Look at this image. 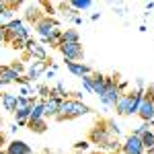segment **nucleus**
I'll use <instances>...</instances> for the list:
<instances>
[{
    "label": "nucleus",
    "instance_id": "28",
    "mask_svg": "<svg viewBox=\"0 0 154 154\" xmlns=\"http://www.w3.org/2000/svg\"><path fill=\"white\" fill-rule=\"evenodd\" d=\"M105 125H107V130H109V134H111L113 138H117L119 134H121V128H119L113 119H105Z\"/></svg>",
    "mask_w": 154,
    "mask_h": 154
},
{
    "label": "nucleus",
    "instance_id": "31",
    "mask_svg": "<svg viewBox=\"0 0 154 154\" xmlns=\"http://www.w3.org/2000/svg\"><path fill=\"white\" fill-rule=\"evenodd\" d=\"M146 131H150V123H142V125H138L131 134H134V136H138V138H142Z\"/></svg>",
    "mask_w": 154,
    "mask_h": 154
},
{
    "label": "nucleus",
    "instance_id": "29",
    "mask_svg": "<svg viewBox=\"0 0 154 154\" xmlns=\"http://www.w3.org/2000/svg\"><path fill=\"white\" fill-rule=\"evenodd\" d=\"M41 8H43V12H45V17H54L56 14V4H51V2H41Z\"/></svg>",
    "mask_w": 154,
    "mask_h": 154
},
{
    "label": "nucleus",
    "instance_id": "36",
    "mask_svg": "<svg viewBox=\"0 0 154 154\" xmlns=\"http://www.w3.org/2000/svg\"><path fill=\"white\" fill-rule=\"evenodd\" d=\"M125 88H128V82H125V80H117V91L121 93V95H123Z\"/></svg>",
    "mask_w": 154,
    "mask_h": 154
},
{
    "label": "nucleus",
    "instance_id": "27",
    "mask_svg": "<svg viewBox=\"0 0 154 154\" xmlns=\"http://www.w3.org/2000/svg\"><path fill=\"white\" fill-rule=\"evenodd\" d=\"M140 140H142L144 150H150V148H154V131H146Z\"/></svg>",
    "mask_w": 154,
    "mask_h": 154
},
{
    "label": "nucleus",
    "instance_id": "12",
    "mask_svg": "<svg viewBox=\"0 0 154 154\" xmlns=\"http://www.w3.org/2000/svg\"><path fill=\"white\" fill-rule=\"evenodd\" d=\"M88 80H91V88H93V95H103L105 93V86H107V78L105 74H101V72H93L91 76H88Z\"/></svg>",
    "mask_w": 154,
    "mask_h": 154
},
{
    "label": "nucleus",
    "instance_id": "23",
    "mask_svg": "<svg viewBox=\"0 0 154 154\" xmlns=\"http://www.w3.org/2000/svg\"><path fill=\"white\" fill-rule=\"evenodd\" d=\"M27 128L33 131V134H43V131L48 130V123H45V119H37V121H29Z\"/></svg>",
    "mask_w": 154,
    "mask_h": 154
},
{
    "label": "nucleus",
    "instance_id": "5",
    "mask_svg": "<svg viewBox=\"0 0 154 154\" xmlns=\"http://www.w3.org/2000/svg\"><path fill=\"white\" fill-rule=\"evenodd\" d=\"M109 138H113V136L109 134L105 121H97V125L91 130V134H88V142H91V144H97V146H101V148L107 144V140H109Z\"/></svg>",
    "mask_w": 154,
    "mask_h": 154
},
{
    "label": "nucleus",
    "instance_id": "42",
    "mask_svg": "<svg viewBox=\"0 0 154 154\" xmlns=\"http://www.w3.org/2000/svg\"><path fill=\"white\" fill-rule=\"evenodd\" d=\"M0 154H6V152H4V150H2V148H0Z\"/></svg>",
    "mask_w": 154,
    "mask_h": 154
},
{
    "label": "nucleus",
    "instance_id": "37",
    "mask_svg": "<svg viewBox=\"0 0 154 154\" xmlns=\"http://www.w3.org/2000/svg\"><path fill=\"white\" fill-rule=\"evenodd\" d=\"M136 86H138L140 91H146V82H144V78H136Z\"/></svg>",
    "mask_w": 154,
    "mask_h": 154
},
{
    "label": "nucleus",
    "instance_id": "25",
    "mask_svg": "<svg viewBox=\"0 0 154 154\" xmlns=\"http://www.w3.org/2000/svg\"><path fill=\"white\" fill-rule=\"evenodd\" d=\"M70 6H72V8H74L76 12H80V11H88V8L93 6V0H72Z\"/></svg>",
    "mask_w": 154,
    "mask_h": 154
},
{
    "label": "nucleus",
    "instance_id": "24",
    "mask_svg": "<svg viewBox=\"0 0 154 154\" xmlns=\"http://www.w3.org/2000/svg\"><path fill=\"white\" fill-rule=\"evenodd\" d=\"M125 111H128V93H123L119 97V101L115 103V113L117 115H125Z\"/></svg>",
    "mask_w": 154,
    "mask_h": 154
},
{
    "label": "nucleus",
    "instance_id": "18",
    "mask_svg": "<svg viewBox=\"0 0 154 154\" xmlns=\"http://www.w3.org/2000/svg\"><path fill=\"white\" fill-rule=\"evenodd\" d=\"M76 41H80V35H78L76 29H64V31H62L60 43H76Z\"/></svg>",
    "mask_w": 154,
    "mask_h": 154
},
{
    "label": "nucleus",
    "instance_id": "14",
    "mask_svg": "<svg viewBox=\"0 0 154 154\" xmlns=\"http://www.w3.org/2000/svg\"><path fill=\"white\" fill-rule=\"evenodd\" d=\"M66 68H68L70 74L78 76V78H82V76H91V74H93L91 66H86V64H82V62H68V60H66Z\"/></svg>",
    "mask_w": 154,
    "mask_h": 154
},
{
    "label": "nucleus",
    "instance_id": "34",
    "mask_svg": "<svg viewBox=\"0 0 154 154\" xmlns=\"http://www.w3.org/2000/svg\"><path fill=\"white\" fill-rule=\"evenodd\" d=\"M82 86L86 93H93V88H91V80H88V76H82Z\"/></svg>",
    "mask_w": 154,
    "mask_h": 154
},
{
    "label": "nucleus",
    "instance_id": "4",
    "mask_svg": "<svg viewBox=\"0 0 154 154\" xmlns=\"http://www.w3.org/2000/svg\"><path fill=\"white\" fill-rule=\"evenodd\" d=\"M58 49L64 56V60H68V62H80L84 58V49L80 41H76V43H60Z\"/></svg>",
    "mask_w": 154,
    "mask_h": 154
},
{
    "label": "nucleus",
    "instance_id": "10",
    "mask_svg": "<svg viewBox=\"0 0 154 154\" xmlns=\"http://www.w3.org/2000/svg\"><path fill=\"white\" fill-rule=\"evenodd\" d=\"M142 97H144V91H140V88H134V91L128 93V111H125V115H136L138 113Z\"/></svg>",
    "mask_w": 154,
    "mask_h": 154
},
{
    "label": "nucleus",
    "instance_id": "41",
    "mask_svg": "<svg viewBox=\"0 0 154 154\" xmlns=\"http://www.w3.org/2000/svg\"><path fill=\"white\" fill-rule=\"evenodd\" d=\"M2 144H4V134L0 131V146H2Z\"/></svg>",
    "mask_w": 154,
    "mask_h": 154
},
{
    "label": "nucleus",
    "instance_id": "30",
    "mask_svg": "<svg viewBox=\"0 0 154 154\" xmlns=\"http://www.w3.org/2000/svg\"><path fill=\"white\" fill-rule=\"evenodd\" d=\"M8 68H11L12 72H17L19 76H23V72H25V66H23V62H21V60H14V62H12Z\"/></svg>",
    "mask_w": 154,
    "mask_h": 154
},
{
    "label": "nucleus",
    "instance_id": "6",
    "mask_svg": "<svg viewBox=\"0 0 154 154\" xmlns=\"http://www.w3.org/2000/svg\"><path fill=\"white\" fill-rule=\"evenodd\" d=\"M56 29H60V23L54 19V17H43V19L35 25V31H37V35L41 37V41H45Z\"/></svg>",
    "mask_w": 154,
    "mask_h": 154
},
{
    "label": "nucleus",
    "instance_id": "2",
    "mask_svg": "<svg viewBox=\"0 0 154 154\" xmlns=\"http://www.w3.org/2000/svg\"><path fill=\"white\" fill-rule=\"evenodd\" d=\"M136 115L142 119L144 123H152V119H154V86L152 84L146 86L142 103L138 107V113H136Z\"/></svg>",
    "mask_w": 154,
    "mask_h": 154
},
{
    "label": "nucleus",
    "instance_id": "21",
    "mask_svg": "<svg viewBox=\"0 0 154 154\" xmlns=\"http://www.w3.org/2000/svg\"><path fill=\"white\" fill-rule=\"evenodd\" d=\"M2 105L6 111H12L17 109V95H8V93H2Z\"/></svg>",
    "mask_w": 154,
    "mask_h": 154
},
{
    "label": "nucleus",
    "instance_id": "26",
    "mask_svg": "<svg viewBox=\"0 0 154 154\" xmlns=\"http://www.w3.org/2000/svg\"><path fill=\"white\" fill-rule=\"evenodd\" d=\"M62 31H64V29H56V31H54V33H51L43 43H48L49 48H58V45H60V39H62Z\"/></svg>",
    "mask_w": 154,
    "mask_h": 154
},
{
    "label": "nucleus",
    "instance_id": "7",
    "mask_svg": "<svg viewBox=\"0 0 154 154\" xmlns=\"http://www.w3.org/2000/svg\"><path fill=\"white\" fill-rule=\"evenodd\" d=\"M45 17V12L41 8V2H31L27 8H25V19L23 23H29V25H37L41 19Z\"/></svg>",
    "mask_w": 154,
    "mask_h": 154
},
{
    "label": "nucleus",
    "instance_id": "17",
    "mask_svg": "<svg viewBox=\"0 0 154 154\" xmlns=\"http://www.w3.org/2000/svg\"><path fill=\"white\" fill-rule=\"evenodd\" d=\"M58 12H62V17H66V21H74V17H78V12L70 6V2H58Z\"/></svg>",
    "mask_w": 154,
    "mask_h": 154
},
{
    "label": "nucleus",
    "instance_id": "20",
    "mask_svg": "<svg viewBox=\"0 0 154 154\" xmlns=\"http://www.w3.org/2000/svg\"><path fill=\"white\" fill-rule=\"evenodd\" d=\"M37 119H45V111H43V101H37L33 109H31V115L29 121H37Z\"/></svg>",
    "mask_w": 154,
    "mask_h": 154
},
{
    "label": "nucleus",
    "instance_id": "40",
    "mask_svg": "<svg viewBox=\"0 0 154 154\" xmlns=\"http://www.w3.org/2000/svg\"><path fill=\"white\" fill-rule=\"evenodd\" d=\"M72 23H74V25H80V23H82V17H80V14H78V17H74V21H72Z\"/></svg>",
    "mask_w": 154,
    "mask_h": 154
},
{
    "label": "nucleus",
    "instance_id": "9",
    "mask_svg": "<svg viewBox=\"0 0 154 154\" xmlns=\"http://www.w3.org/2000/svg\"><path fill=\"white\" fill-rule=\"evenodd\" d=\"M25 54L27 56H31V58L35 60H48V51H45V48L43 45H39L35 39H27V43H25Z\"/></svg>",
    "mask_w": 154,
    "mask_h": 154
},
{
    "label": "nucleus",
    "instance_id": "15",
    "mask_svg": "<svg viewBox=\"0 0 154 154\" xmlns=\"http://www.w3.org/2000/svg\"><path fill=\"white\" fill-rule=\"evenodd\" d=\"M60 103H62V101H56V99H45V101H43V111H45V117H56V115H58Z\"/></svg>",
    "mask_w": 154,
    "mask_h": 154
},
{
    "label": "nucleus",
    "instance_id": "39",
    "mask_svg": "<svg viewBox=\"0 0 154 154\" xmlns=\"http://www.w3.org/2000/svg\"><path fill=\"white\" fill-rule=\"evenodd\" d=\"M6 8H8V4H6L4 0H0V14H2V12L6 11Z\"/></svg>",
    "mask_w": 154,
    "mask_h": 154
},
{
    "label": "nucleus",
    "instance_id": "35",
    "mask_svg": "<svg viewBox=\"0 0 154 154\" xmlns=\"http://www.w3.org/2000/svg\"><path fill=\"white\" fill-rule=\"evenodd\" d=\"M56 70H58V66H56V64H51V68H48V70H45V78H54Z\"/></svg>",
    "mask_w": 154,
    "mask_h": 154
},
{
    "label": "nucleus",
    "instance_id": "44",
    "mask_svg": "<svg viewBox=\"0 0 154 154\" xmlns=\"http://www.w3.org/2000/svg\"><path fill=\"white\" fill-rule=\"evenodd\" d=\"M150 125H154V119H152V123H150Z\"/></svg>",
    "mask_w": 154,
    "mask_h": 154
},
{
    "label": "nucleus",
    "instance_id": "3",
    "mask_svg": "<svg viewBox=\"0 0 154 154\" xmlns=\"http://www.w3.org/2000/svg\"><path fill=\"white\" fill-rule=\"evenodd\" d=\"M107 78V86H105V93L99 97L101 103L105 107H115V103L119 101L121 93L117 91V80H119V74H113V76H105Z\"/></svg>",
    "mask_w": 154,
    "mask_h": 154
},
{
    "label": "nucleus",
    "instance_id": "13",
    "mask_svg": "<svg viewBox=\"0 0 154 154\" xmlns=\"http://www.w3.org/2000/svg\"><path fill=\"white\" fill-rule=\"evenodd\" d=\"M4 152L6 154H33V150H31V146L27 142H23V140H12V142L6 144Z\"/></svg>",
    "mask_w": 154,
    "mask_h": 154
},
{
    "label": "nucleus",
    "instance_id": "11",
    "mask_svg": "<svg viewBox=\"0 0 154 154\" xmlns=\"http://www.w3.org/2000/svg\"><path fill=\"white\" fill-rule=\"evenodd\" d=\"M49 62H51V60H35V62L29 66V70H27V78L33 82L41 74H45V70L49 68Z\"/></svg>",
    "mask_w": 154,
    "mask_h": 154
},
{
    "label": "nucleus",
    "instance_id": "38",
    "mask_svg": "<svg viewBox=\"0 0 154 154\" xmlns=\"http://www.w3.org/2000/svg\"><path fill=\"white\" fill-rule=\"evenodd\" d=\"M2 43H6V31H4V27H0V45Z\"/></svg>",
    "mask_w": 154,
    "mask_h": 154
},
{
    "label": "nucleus",
    "instance_id": "43",
    "mask_svg": "<svg viewBox=\"0 0 154 154\" xmlns=\"http://www.w3.org/2000/svg\"><path fill=\"white\" fill-rule=\"evenodd\" d=\"M2 86H4V84H2V82H0V88H2Z\"/></svg>",
    "mask_w": 154,
    "mask_h": 154
},
{
    "label": "nucleus",
    "instance_id": "8",
    "mask_svg": "<svg viewBox=\"0 0 154 154\" xmlns=\"http://www.w3.org/2000/svg\"><path fill=\"white\" fill-rule=\"evenodd\" d=\"M121 152L123 154H144V146H142V140L138 136L130 134L125 138V142L121 144Z\"/></svg>",
    "mask_w": 154,
    "mask_h": 154
},
{
    "label": "nucleus",
    "instance_id": "1",
    "mask_svg": "<svg viewBox=\"0 0 154 154\" xmlns=\"http://www.w3.org/2000/svg\"><path fill=\"white\" fill-rule=\"evenodd\" d=\"M86 113H91V107L84 105L82 101H72V99H66L60 103V111L56 115V121H66V119H76V117H82Z\"/></svg>",
    "mask_w": 154,
    "mask_h": 154
},
{
    "label": "nucleus",
    "instance_id": "16",
    "mask_svg": "<svg viewBox=\"0 0 154 154\" xmlns=\"http://www.w3.org/2000/svg\"><path fill=\"white\" fill-rule=\"evenodd\" d=\"M19 74L12 72L8 66H0V82L2 84H11V82H17Z\"/></svg>",
    "mask_w": 154,
    "mask_h": 154
},
{
    "label": "nucleus",
    "instance_id": "22",
    "mask_svg": "<svg viewBox=\"0 0 154 154\" xmlns=\"http://www.w3.org/2000/svg\"><path fill=\"white\" fill-rule=\"evenodd\" d=\"M103 150H105V154H117V150H121V142L117 138H109L107 144L103 146Z\"/></svg>",
    "mask_w": 154,
    "mask_h": 154
},
{
    "label": "nucleus",
    "instance_id": "32",
    "mask_svg": "<svg viewBox=\"0 0 154 154\" xmlns=\"http://www.w3.org/2000/svg\"><path fill=\"white\" fill-rule=\"evenodd\" d=\"M37 95L41 97V101L49 99V86H48V84H41V86H37Z\"/></svg>",
    "mask_w": 154,
    "mask_h": 154
},
{
    "label": "nucleus",
    "instance_id": "33",
    "mask_svg": "<svg viewBox=\"0 0 154 154\" xmlns=\"http://www.w3.org/2000/svg\"><path fill=\"white\" fill-rule=\"evenodd\" d=\"M88 146H91V142H88V140H80V142H76L74 144V148H76V150H88Z\"/></svg>",
    "mask_w": 154,
    "mask_h": 154
},
{
    "label": "nucleus",
    "instance_id": "19",
    "mask_svg": "<svg viewBox=\"0 0 154 154\" xmlns=\"http://www.w3.org/2000/svg\"><path fill=\"white\" fill-rule=\"evenodd\" d=\"M49 99H56V101H66V99H68V91L64 88V84H56L54 88H49Z\"/></svg>",
    "mask_w": 154,
    "mask_h": 154
}]
</instances>
